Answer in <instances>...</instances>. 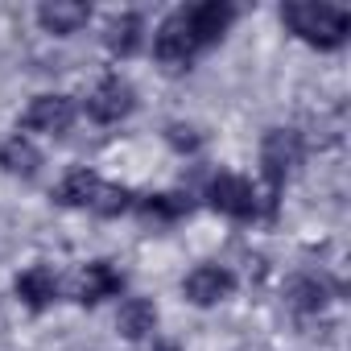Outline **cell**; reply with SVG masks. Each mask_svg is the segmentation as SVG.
<instances>
[{"label": "cell", "instance_id": "6da1fadb", "mask_svg": "<svg viewBox=\"0 0 351 351\" xmlns=\"http://www.w3.org/2000/svg\"><path fill=\"white\" fill-rule=\"evenodd\" d=\"M281 21L310 46L318 50H335L347 42L351 34V17L335 5H285L281 9Z\"/></svg>", "mask_w": 351, "mask_h": 351}, {"label": "cell", "instance_id": "7a4b0ae2", "mask_svg": "<svg viewBox=\"0 0 351 351\" xmlns=\"http://www.w3.org/2000/svg\"><path fill=\"white\" fill-rule=\"evenodd\" d=\"M207 203L228 219H256V211H261L256 186L248 178H240V173H215L207 182Z\"/></svg>", "mask_w": 351, "mask_h": 351}, {"label": "cell", "instance_id": "3957f363", "mask_svg": "<svg viewBox=\"0 0 351 351\" xmlns=\"http://www.w3.org/2000/svg\"><path fill=\"white\" fill-rule=\"evenodd\" d=\"M298 157H302V141H298L293 128H273V132H265V141H261V169H265V182H269L273 191L293 173Z\"/></svg>", "mask_w": 351, "mask_h": 351}, {"label": "cell", "instance_id": "277c9868", "mask_svg": "<svg viewBox=\"0 0 351 351\" xmlns=\"http://www.w3.org/2000/svg\"><path fill=\"white\" fill-rule=\"evenodd\" d=\"M178 13H182V25H186L191 42H195L199 50L215 46V42L232 29V21H236V9H232V5H219V0H207V5H191V9H178Z\"/></svg>", "mask_w": 351, "mask_h": 351}, {"label": "cell", "instance_id": "5b68a950", "mask_svg": "<svg viewBox=\"0 0 351 351\" xmlns=\"http://www.w3.org/2000/svg\"><path fill=\"white\" fill-rule=\"evenodd\" d=\"M132 108H136V91H132V83L120 79V75L95 83V91L87 95V116H91L95 124H120Z\"/></svg>", "mask_w": 351, "mask_h": 351}, {"label": "cell", "instance_id": "8992f818", "mask_svg": "<svg viewBox=\"0 0 351 351\" xmlns=\"http://www.w3.org/2000/svg\"><path fill=\"white\" fill-rule=\"evenodd\" d=\"M232 289H236V273H232L228 265H199V269L182 281L186 302H191V306H203V310L228 302Z\"/></svg>", "mask_w": 351, "mask_h": 351}, {"label": "cell", "instance_id": "52a82bcc", "mask_svg": "<svg viewBox=\"0 0 351 351\" xmlns=\"http://www.w3.org/2000/svg\"><path fill=\"white\" fill-rule=\"evenodd\" d=\"M21 124H25L29 132L58 136V132H66V128L75 124V99H71V95H58V91H46V95H38V99L25 108Z\"/></svg>", "mask_w": 351, "mask_h": 351}, {"label": "cell", "instance_id": "ba28073f", "mask_svg": "<svg viewBox=\"0 0 351 351\" xmlns=\"http://www.w3.org/2000/svg\"><path fill=\"white\" fill-rule=\"evenodd\" d=\"M153 54H157L161 66H173V71L195 62L199 46L191 42V34H186V25H182V13H169V17L157 25V34H153Z\"/></svg>", "mask_w": 351, "mask_h": 351}, {"label": "cell", "instance_id": "9c48e42d", "mask_svg": "<svg viewBox=\"0 0 351 351\" xmlns=\"http://www.w3.org/2000/svg\"><path fill=\"white\" fill-rule=\"evenodd\" d=\"M120 289H124V277H120L108 261H91V265H83L79 277H75V298H79L83 306H99V302L116 298Z\"/></svg>", "mask_w": 351, "mask_h": 351}, {"label": "cell", "instance_id": "30bf717a", "mask_svg": "<svg viewBox=\"0 0 351 351\" xmlns=\"http://www.w3.org/2000/svg\"><path fill=\"white\" fill-rule=\"evenodd\" d=\"M108 182L99 178L95 169H71L66 178L58 182V203L62 207H75V211H95L99 199H104Z\"/></svg>", "mask_w": 351, "mask_h": 351}, {"label": "cell", "instance_id": "8fae6325", "mask_svg": "<svg viewBox=\"0 0 351 351\" xmlns=\"http://www.w3.org/2000/svg\"><path fill=\"white\" fill-rule=\"evenodd\" d=\"M17 298L34 310H46L58 302V277L50 265H29L21 277H17Z\"/></svg>", "mask_w": 351, "mask_h": 351}, {"label": "cell", "instance_id": "7c38bea8", "mask_svg": "<svg viewBox=\"0 0 351 351\" xmlns=\"http://www.w3.org/2000/svg\"><path fill=\"white\" fill-rule=\"evenodd\" d=\"M87 21H91V9L87 5H75V0H54V5H42L38 9V25L46 34H58V38L79 34Z\"/></svg>", "mask_w": 351, "mask_h": 351}, {"label": "cell", "instance_id": "4fadbf2b", "mask_svg": "<svg viewBox=\"0 0 351 351\" xmlns=\"http://www.w3.org/2000/svg\"><path fill=\"white\" fill-rule=\"evenodd\" d=\"M116 330H120L124 339H132V343L149 339V335L157 330V306L145 302V298H128V302L120 306V314H116Z\"/></svg>", "mask_w": 351, "mask_h": 351}, {"label": "cell", "instance_id": "5bb4252c", "mask_svg": "<svg viewBox=\"0 0 351 351\" xmlns=\"http://www.w3.org/2000/svg\"><path fill=\"white\" fill-rule=\"evenodd\" d=\"M326 298H330V289H326L314 273H298V277L285 281V302H289L298 314H318V310L326 306Z\"/></svg>", "mask_w": 351, "mask_h": 351}, {"label": "cell", "instance_id": "9a60e30c", "mask_svg": "<svg viewBox=\"0 0 351 351\" xmlns=\"http://www.w3.org/2000/svg\"><path fill=\"white\" fill-rule=\"evenodd\" d=\"M104 42H108V50H112V54H120V58L136 54V50H141V42H145V25H141V17H136V13H120V17H112V21H108Z\"/></svg>", "mask_w": 351, "mask_h": 351}, {"label": "cell", "instance_id": "2e32d148", "mask_svg": "<svg viewBox=\"0 0 351 351\" xmlns=\"http://www.w3.org/2000/svg\"><path fill=\"white\" fill-rule=\"evenodd\" d=\"M38 165H42V153H38V145L29 141V136H9L5 145H0V169L5 173H38Z\"/></svg>", "mask_w": 351, "mask_h": 351}, {"label": "cell", "instance_id": "e0dca14e", "mask_svg": "<svg viewBox=\"0 0 351 351\" xmlns=\"http://www.w3.org/2000/svg\"><path fill=\"white\" fill-rule=\"evenodd\" d=\"M136 211L145 215V219H182L186 211H191V195H145V199H136Z\"/></svg>", "mask_w": 351, "mask_h": 351}, {"label": "cell", "instance_id": "ac0fdd59", "mask_svg": "<svg viewBox=\"0 0 351 351\" xmlns=\"http://www.w3.org/2000/svg\"><path fill=\"white\" fill-rule=\"evenodd\" d=\"M169 145L178 149V153H195V149H199V132H195L191 124H173V128H169Z\"/></svg>", "mask_w": 351, "mask_h": 351}, {"label": "cell", "instance_id": "d6986e66", "mask_svg": "<svg viewBox=\"0 0 351 351\" xmlns=\"http://www.w3.org/2000/svg\"><path fill=\"white\" fill-rule=\"evenodd\" d=\"M165 351H173V347H165Z\"/></svg>", "mask_w": 351, "mask_h": 351}]
</instances>
